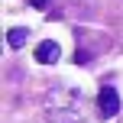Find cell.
<instances>
[{"mask_svg": "<svg viewBox=\"0 0 123 123\" xmlns=\"http://www.w3.org/2000/svg\"><path fill=\"white\" fill-rule=\"evenodd\" d=\"M26 39H29V29L26 26H16V29L6 32V45L10 49H19V45H26Z\"/></svg>", "mask_w": 123, "mask_h": 123, "instance_id": "obj_4", "label": "cell"}, {"mask_svg": "<svg viewBox=\"0 0 123 123\" xmlns=\"http://www.w3.org/2000/svg\"><path fill=\"white\" fill-rule=\"evenodd\" d=\"M29 3H32V6H36V10H42V6H45V3H49V0H29Z\"/></svg>", "mask_w": 123, "mask_h": 123, "instance_id": "obj_5", "label": "cell"}, {"mask_svg": "<svg viewBox=\"0 0 123 123\" xmlns=\"http://www.w3.org/2000/svg\"><path fill=\"white\" fill-rule=\"evenodd\" d=\"M97 110H100V117H104V120H110V117H117V113H120V94L113 91L110 84L100 87V94H97Z\"/></svg>", "mask_w": 123, "mask_h": 123, "instance_id": "obj_2", "label": "cell"}, {"mask_svg": "<svg viewBox=\"0 0 123 123\" xmlns=\"http://www.w3.org/2000/svg\"><path fill=\"white\" fill-rule=\"evenodd\" d=\"M45 117H49V123H84V113H81V94H71L68 104H62L58 94H52Z\"/></svg>", "mask_w": 123, "mask_h": 123, "instance_id": "obj_1", "label": "cell"}, {"mask_svg": "<svg viewBox=\"0 0 123 123\" xmlns=\"http://www.w3.org/2000/svg\"><path fill=\"white\" fill-rule=\"evenodd\" d=\"M58 55H62L58 42H39L36 45V62H39V65H55Z\"/></svg>", "mask_w": 123, "mask_h": 123, "instance_id": "obj_3", "label": "cell"}]
</instances>
